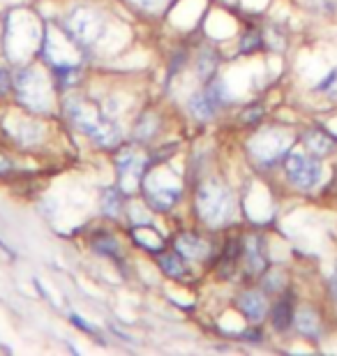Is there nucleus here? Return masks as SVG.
I'll return each mask as SVG.
<instances>
[{
	"label": "nucleus",
	"mask_w": 337,
	"mask_h": 356,
	"mask_svg": "<svg viewBox=\"0 0 337 356\" xmlns=\"http://www.w3.org/2000/svg\"><path fill=\"white\" fill-rule=\"evenodd\" d=\"M12 86V79H10V72L5 67H0V95H5L7 90Z\"/></svg>",
	"instance_id": "23"
},
{
	"label": "nucleus",
	"mask_w": 337,
	"mask_h": 356,
	"mask_svg": "<svg viewBox=\"0 0 337 356\" xmlns=\"http://www.w3.org/2000/svg\"><path fill=\"white\" fill-rule=\"evenodd\" d=\"M317 90H319V92H324V95H328L331 99H337V70H333V72L328 74L324 81L319 83Z\"/></svg>",
	"instance_id": "21"
},
{
	"label": "nucleus",
	"mask_w": 337,
	"mask_h": 356,
	"mask_svg": "<svg viewBox=\"0 0 337 356\" xmlns=\"http://www.w3.org/2000/svg\"><path fill=\"white\" fill-rule=\"evenodd\" d=\"M17 95L26 106L35 111H44L51 99V86L47 74L40 67H26L17 74Z\"/></svg>",
	"instance_id": "5"
},
{
	"label": "nucleus",
	"mask_w": 337,
	"mask_h": 356,
	"mask_svg": "<svg viewBox=\"0 0 337 356\" xmlns=\"http://www.w3.org/2000/svg\"><path fill=\"white\" fill-rule=\"evenodd\" d=\"M224 88L217 81L206 83L204 90H199L195 97L190 99V111L197 118H213L222 106H224Z\"/></svg>",
	"instance_id": "9"
},
{
	"label": "nucleus",
	"mask_w": 337,
	"mask_h": 356,
	"mask_svg": "<svg viewBox=\"0 0 337 356\" xmlns=\"http://www.w3.org/2000/svg\"><path fill=\"white\" fill-rule=\"evenodd\" d=\"M5 169H10V162H7L5 155H0V172H5Z\"/></svg>",
	"instance_id": "25"
},
{
	"label": "nucleus",
	"mask_w": 337,
	"mask_h": 356,
	"mask_svg": "<svg viewBox=\"0 0 337 356\" xmlns=\"http://www.w3.org/2000/svg\"><path fill=\"white\" fill-rule=\"evenodd\" d=\"M215 67H217V56H215L211 49H204L202 58H199V67H197L199 76H202V79H211Z\"/></svg>",
	"instance_id": "20"
},
{
	"label": "nucleus",
	"mask_w": 337,
	"mask_h": 356,
	"mask_svg": "<svg viewBox=\"0 0 337 356\" xmlns=\"http://www.w3.org/2000/svg\"><path fill=\"white\" fill-rule=\"evenodd\" d=\"M286 146H289V139H284L282 134H277V132H266L252 141L254 155L261 162H275L279 155L286 151Z\"/></svg>",
	"instance_id": "10"
},
{
	"label": "nucleus",
	"mask_w": 337,
	"mask_h": 356,
	"mask_svg": "<svg viewBox=\"0 0 337 356\" xmlns=\"http://www.w3.org/2000/svg\"><path fill=\"white\" fill-rule=\"evenodd\" d=\"M293 322H296V329L303 333V336H310V338L319 336L321 326H319V317H317V312H314V310L303 308L296 317H293Z\"/></svg>",
	"instance_id": "17"
},
{
	"label": "nucleus",
	"mask_w": 337,
	"mask_h": 356,
	"mask_svg": "<svg viewBox=\"0 0 337 356\" xmlns=\"http://www.w3.org/2000/svg\"><path fill=\"white\" fill-rule=\"evenodd\" d=\"M44 54L56 67V72H74V67H79V63H81L79 44L63 31V26L56 33L49 28L44 40Z\"/></svg>",
	"instance_id": "6"
},
{
	"label": "nucleus",
	"mask_w": 337,
	"mask_h": 356,
	"mask_svg": "<svg viewBox=\"0 0 337 356\" xmlns=\"http://www.w3.org/2000/svg\"><path fill=\"white\" fill-rule=\"evenodd\" d=\"M293 303L291 298H282V301H277L275 310H272V326H275L277 331H286L289 326L293 324Z\"/></svg>",
	"instance_id": "18"
},
{
	"label": "nucleus",
	"mask_w": 337,
	"mask_h": 356,
	"mask_svg": "<svg viewBox=\"0 0 337 356\" xmlns=\"http://www.w3.org/2000/svg\"><path fill=\"white\" fill-rule=\"evenodd\" d=\"M116 167H118V183H120V190L125 195H132L134 190L141 188V181H143V174L148 169V160L143 158L139 153H120L116 158Z\"/></svg>",
	"instance_id": "8"
},
{
	"label": "nucleus",
	"mask_w": 337,
	"mask_h": 356,
	"mask_svg": "<svg viewBox=\"0 0 337 356\" xmlns=\"http://www.w3.org/2000/svg\"><path fill=\"white\" fill-rule=\"evenodd\" d=\"M157 264H160L162 273H167L169 277H183L188 273V266H185V257L181 252H167V254H160V259H157Z\"/></svg>",
	"instance_id": "16"
},
{
	"label": "nucleus",
	"mask_w": 337,
	"mask_h": 356,
	"mask_svg": "<svg viewBox=\"0 0 337 356\" xmlns=\"http://www.w3.org/2000/svg\"><path fill=\"white\" fill-rule=\"evenodd\" d=\"M132 238H134L136 245H141L143 250H150V252H160L164 248L162 234L157 229H153V227H148V222L146 225H134Z\"/></svg>",
	"instance_id": "15"
},
{
	"label": "nucleus",
	"mask_w": 337,
	"mask_h": 356,
	"mask_svg": "<svg viewBox=\"0 0 337 356\" xmlns=\"http://www.w3.org/2000/svg\"><path fill=\"white\" fill-rule=\"evenodd\" d=\"M331 291H333V296H335V301H337V266H335L333 275H331Z\"/></svg>",
	"instance_id": "24"
},
{
	"label": "nucleus",
	"mask_w": 337,
	"mask_h": 356,
	"mask_svg": "<svg viewBox=\"0 0 337 356\" xmlns=\"http://www.w3.org/2000/svg\"><path fill=\"white\" fill-rule=\"evenodd\" d=\"M67 116L85 137L95 141L102 148H113L120 144V130L106 113L99 111L97 104L88 102L83 97H69L67 104Z\"/></svg>",
	"instance_id": "1"
},
{
	"label": "nucleus",
	"mask_w": 337,
	"mask_h": 356,
	"mask_svg": "<svg viewBox=\"0 0 337 356\" xmlns=\"http://www.w3.org/2000/svg\"><path fill=\"white\" fill-rule=\"evenodd\" d=\"M123 197L125 192L120 188H109L102 195V211L104 216H111V218H118L120 216V209H123Z\"/></svg>",
	"instance_id": "19"
},
{
	"label": "nucleus",
	"mask_w": 337,
	"mask_h": 356,
	"mask_svg": "<svg viewBox=\"0 0 337 356\" xmlns=\"http://www.w3.org/2000/svg\"><path fill=\"white\" fill-rule=\"evenodd\" d=\"M243 252H245V261L249 273H263L266 268V252H263V241L259 236H249L243 245Z\"/></svg>",
	"instance_id": "14"
},
{
	"label": "nucleus",
	"mask_w": 337,
	"mask_h": 356,
	"mask_svg": "<svg viewBox=\"0 0 337 356\" xmlns=\"http://www.w3.org/2000/svg\"><path fill=\"white\" fill-rule=\"evenodd\" d=\"M197 209H199V218L208 227L227 225L233 216V192L222 181L211 178L197 192Z\"/></svg>",
	"instance_id": "3"
},
{
	"label": "nucleus",
	"mask_w": 337,
	"mask_h": 356,
	"mask_svg": "<svg viewBox=\"0 0 337 356\" xmlns=\"http://www.w3.org/2000/svg\"><path fill=\"white\" fill-rule=\"evenodd\" d=\"M303 144L312 155H328L337 146V139L326 130H307L303 134Z\"/></svg>",
	"instance_id": "13"
},
{
	"label": "nucleus",
	"mask_w": 337,
	"mask_h": 356,
	"mask_svg": "<svg viewBox=\"0 0 337 356\" xmlns=\"http://www.w3.org/2000/svg\"><path fill=\"white\" fill-rule=\"evenodd\" d=\"M60 26L79 47H90L102 38V33L106 28V19L95 7L81 5V7H74Z\"/></svg>",
	"instance_id": "4"
},
{
	"label": "nucleus",
	"mask_w": 337,
	"mask_h": 356,
	"mask_svg": "<svg viewBox=\"0 0 337 356\" xmlns=\"http://www.w3.org/2000/svg\"><path fill=\"white\" fill-rule=\"evenodd\" d=\"M127 3L141 7V10H160V7L167 3V0H127Z\"/></svg>",
	"instance_id": "22"
},
{
	"label": "nucleus",
	"mask_w": 337,
	"mask_h": 356,
	"mask_svg": "<svg viewBox=\"0 0 337 356\" xmlns=\"http://www.w3.org/2000/svg\"><path fill=\"white\" fill-rule=\"evenodd\" d=\"M176 252H181L185 259H206L211 254V245L197 234H181L176 238Z\"/></svg>",
	"instance_id": "11"
},
{
	"label": "nucleus",
	"mask_w": 337,
	"mask_h": 356,
	"mask_svg": "<svg viewBox=\"0 0 337 356\" xmlns=\"http://www.w3.org/2000/svg\"><path fill=\"white\" fill-rule=\"evenodd\" d=\"M141 190H143V199L150 209L155 211H169L174 209L176 202L181 199L183 192V181L174 169L169 167H153L146 169L141 181Z\"/></svg>",
	"instance_id": "2"
},
{
	"label": "nucleus",
	"mask_w": 337,
	"mask_h": 356,
	"mask_svg": "<svg viewBox=\"0 0 337 356\" xmlns=\"http://www.w3.org/2000/svg\"><path fill=\"white\" fill-rule=\"evenodd\" d=\"M238 308L247 319L261 322L268 305H266V298H263V294H259V291H243L238 296Z\"/></svg>",
	"instance_id": "12"
},
{
	"label": "nucleus",
	"mask_w": 337,
	"mask_h": 356,
	"mask_svg": "<svg viewBox=\"0 0 337 356\" xmlns=\"http://www.w3.org/2000/svg\"><path fill=\"white\" fill-rule=\"evenodd\" d=\"M286 178L300 190H310L321 181V165L314 160V155H305L293 151L284 160Z\"/></svg>",
	"instance_id": "7"
}]
</instances>
